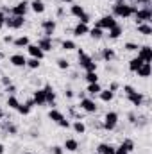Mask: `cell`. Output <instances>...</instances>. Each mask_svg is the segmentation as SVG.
I'll list each match as a JSON object with an SVG mask.
<instances>
[{
    "mask_svg": "<svg viewBox=\"0 0 152 154\" xmlns=\"http://www.w3.org/2000/svg\"><path fill=\"white\" fill-rule=\"evenodd\" d=\"M136 11H138V9H136L134 5H131V4H125V2L118 0V2H116V5L113 7V16H118V18H129V16H132Z\"/></svg>",
    "mask_w": 152,
    "mask_h": 154,
    "instance_id": "1",
    "label": "cell"
},
{
    "mask_svg": "<svg viewBox=\"0 0 152 154\" xmlns=\"http://www.w3.org/2000/svg\"><path fill=\"white\" fill-rule=\"evenodd\" d=\"M79 65H81L86 72H97V63H95L82 48H79Z\"/></svg>",
    "mask_w": 152,
    "mask_h": 154,
    "instance_id": "2",
    "label": "cell"
},
{
    "mask_svg": "<svg viewBox=\"0 0 152 154\" xmlns=\"http://www.w3.org/2000/svg\"><path fill=\"white\" fill-rule=\"evenodd\" d=\"M134 18H136V23H147L152 20V11L150 7H143V9H138L134 13Z\"/></svg>",
    "mask_w": 152,
    "mask_h": 154,
    "instance_id": "3",
    "label": "cell"
},
{
    "mask_svg": "<svg viewBox=\"0 0 152 154\" xmlns=\"http://www.w3.org/2000/svg\"><path fill=\"white\" fill-rule=\"evenodd\" d=\"M25 23V16H5V25L9 29H20Z\"/></svg>",
    "mask_w": 152,
    "mask_h": 154,
    "instance_id": "4",
    "label": "cell"
},
{
    "mask_svg": "<svg viewBox=\"0 0 152 154\" xmlns=\"http://www.w3.org/2000/svg\"><path fill=\"white\" fill-rule=\"evenodd\" d=\"M116 124H118V113L109 111V113L106 115V118H104V129L113 131L114 127H116Z\"/></svg>",
    "mask_w": 152,
    "mask_h": 154,
    "instance_id": "5",
    "label": "cell"
},
{
    "mask_svg": "<svg viewBox=\"0 0 152 154\" xmlns=\"http://www.w3.org/2000/svg\"><path fill=\"white\" fill-rule=\"evenodd\" d=\"M138 57L143 61V63H150L152 61V47L149 45H143L138 48Z\"/></svg>",
    "mask_w": 152,
    "mask_h": 154,
    "instance_id": "6",
    "label": "cell"
},
{
    "mask_svg": "<svg viewBox=\"0 0 152 154\" xmlns=\"http://www.w3.org/2000/svg\"><path fill=\"white\" fill-rule=\"evenodd\" d=\"M27 9H29V2H18L13 9H11V14L13 16H25V13H27Z\"/></svg>",
    "mask_w": 152,
    "mask_h": 154,
    "instance_id": "7",
    "label": "cell"
},
{
    "mask_svg": "<svg viewBox=\"0 0 152 154\" xmlns=\"http://www.w3.org/2000/svg\"><path fill=\"white\" fill-rule=\"evenodd\" d=\"M81 109H84L86 113H95L97 111V104H95V100L93 99H81V106H79Z\"/></svg>",
    "mask_w": 152,
    "mask_h": 154,
    "instance_id": "8",
    "label": "cell"
},
{
    "mask_svg": "<svg viewBox=\"0 0 152 154\" xmlns=\"http://www.w3.org/2000/svg\"><path fill=\"white\" fill-rule=\"evenodd\" d=\"M41 27H43L45 38H52V34H54V31H56V20H45V22L41 23Z\"/></svg>",
    "mask_w": 152,
    "mask_h": 154,
    "instance_id": "9",
    "label": "cell"
},
{
    "mask_svg": "<svg viewBox=\"0 0 152 154\" xmlns=\"http://www.w3.org/2000/svg\"><path fill=\"white\" fill-rule=\"evenodd\" d=\"M116 25V20H114V16H102L100 20H99V23H97V27H100V29H111Z\"/></svg>",
    "mask_w": 152,
    "mask_h": 154,
    "instance_id": "10",
    "label": "cell"
},
{
    "mask_svg": "<svg viewBox=\"0 0 152 154\" xmlns=\"http://www.w3.org/2000/svg\"><path fill=\"white\" fill-rule=\"evenodd\" d=\"M25 48H27V52L31 54V57H36V59H39V61H41V59L45 57V52H43V50L39 48L38 45H31V43H29V45H27Z\"/></svg>",
    "mask_w": 152,
    "mask_h": 154,
    "instance_id": "11",
    "label": "cell"
},
{
    "mask_svg": "<svg viewBox=\"0 0 152 154\" xmlns=\"http://www.w3.org/2000/svg\"><path fill=\"white\" fill-rule=\"evenodd\" d=\"M9 61H11V65L13 66H25L27 65V57L23 56V54H13L11 57H9Z\"/></svg>",
    "mask_w": 152,
    "mask_h": 154,
    "instance_id": "12",
    "label": "cell"
},
{
    "mask_svg": "<svg viewBox=\"0 0 152 154\" xmlns=\"http://www.w3.org/2000/svg\"><path fill=\"white\" fill-rule=\"evenodd\" d=\"M43 91H45V100H47V104H52V106H54V102H56V93H54V88H52L50 84H47V86L43 88Z\"/></svg>",
    "mask_w": 152,
    "mask_h": 154,
    "instance_id": "13",
    "label": "cell"
},
{
    "mask_svg": "<svg viewBox=\"0 0 152 154\" xmlns=\"http://www.w3.org/2000/svg\"><path fill=\"white\" fill-rule=\"evenodd\" d=\"M127 99H129V102H131L132 106H141V104H143V95L138 93V91H132L131 95H127Z\"/></svg>",
    "mask_w": 152,
    "mask_h": 154,
    "instance_id": "14",
    "label": "cell"
},
{
    "mask_svg": "<svg viewBox=\"0 0 152 154\" xmlns=\"http://www.w3.org/2000/svg\"><path fill=\"white\" fill-rule=\"evenodd\" d=\"M90 32V27L86 25V23H77L75 29H74V36H77V38H81V36H84V34H88Z\"/></svg>",
    "mask_w": 152,
    "mask_h": 154,
    "instance_id": "15",
    "label": "cell"
},
{
    "mask_svg": "<svg viewBox=\"0 0 152 154\" xmlns=\"http://www.w3.org/2000/svg\"><path fill=\"white\" fill-rule=\"evenodd\" d=\"M38 47L43 50V52H48V50H52V39L50 38H39L38 39Z\"/></svg>",
    "mask_w": 152,
    "mask_h": 154,
    "instance_id": "16",
    "label": "cell"
},
{
    "mask_svg": "<svg viewBox=\"0 0 152 154\" xmlns=\"http://www.w3.org/2000/svg\"><path fill=\"white\" fill-rule=\"evenodd\" d=\"M32 100H34L36 106H43V104H47V100H45V91H43V90H36Z\"/></svg>",
    "mask_w": 152,
    "mask_h": 154,
    "instance_id": "17",
    "label": "cell"
},
{
    "mask_svg": "<svg viewBox=\"0 0 152 154\" xmlns=\"http://www.w3.org/2000/svg\"><path fill=\"white\" fill-rule=\"evenodd\" d=\"M63 149H66V151H70V152H75L77 149H79V142L74 140V138H68V140H65V147Z\"/></svg>",
    "mask_w": 152,
    "mask_h": 154,
    "instance_id": "18",
    "label": "cell"
},
{
    "mask_svg": "<svg viewBox=\"0 0 152 154\" xmlns=\"http://www.w3.org/2000/svg\"><path fill=\"white\" fill-rule=\"evenodd\" d=\"M138 77H149L150 75V63H143L138 70H136Z\"/></svg>",
    "mask_w": 152,
    "mask_h": 154,
    "instance_id": "19",
    "label": "cell"
},
{
    "mask_svg": "<svg viewBox=\"0 0 152 154\" xmlns=\"http://www.w3.org/2000/svg\"><path fill=\"white\" fill-rule=\"evenodd\" d=\"M97 152L99 154H114V147L109 145V143H100L97 147Z\"/></svg>",
    "mask_w": 152,
    "mask_h": 154,
    "instance_id": "20",
    "label": "cell"
},
{
    "mask_svg": "<svg viewBox=\"0 0 152 154\" xmlns=\"http://www.w3.org/2000/svg\"><path fill=\"white\" fill-rule=\"evenodd\" d=\"M100 100L102 102H111L113 100V97H114V93L111 91V90H100Z\"/></svg>",
    "mask_w": 152,
    "mask_h": 154,
    "instance_id": "21",
    "label": "cell"
},
{
    "mask_svg": "<svg viewBox=\"0 0 152 154\" xmlns=\"http://www.w3.org/2000/svg\"><path fill=\"white\" fill-rule=\"evenodd\" d=\"M31 7H32V11H34L36 14H41V13L45 11V4H43V0H32Z\"/></svg>",
    "mask_w": 152,
    "mask_h": 154,
    "instance_id": "22",
    "label": "cell"
},
{
    "mask_svg": "<svg viewBox=\"0 0 152 154\" xmlns=\"http://www.w3.org/2000/svg\"><path fill=\"white\" fill-rule=\"evenodd\" d=\"M48 118L52 120V122H56V124H59L63 118H65V115L61 113V111H57V109H50V113H48Z\"/></svg>",
    "mask_w": 152,
    "mask_h": 154,
    "instance_id": "23",
    "label": "cell"
},
{
    "mask_svg": "<svg viewBox=\"0 0 152 154\" xmlns=\"http://www.w3.org/2000/svg\"><path fill=\"white\" fill-rule=\"evenodd\" d=\"M122 32H123V29L116 23L114 27H111V29H109V38H111V39H118L120 36H122Z\"/></svg>",
    "mask_w": 152,
    "mask_h": 154,
    "instance_id": "24",
    "label": "cell"
},
{
    "mask_svg": "<svg viewBox=\"0 0 152 154\" xmlns=\"http://www.w3.org/2000/svg\"><path fill=\"white\" fill-rule=\"evenodd\" d=\"M138 32L143 36H150L152 34V27L149 23H138Z\"/></svg>",
    "mask_w": 152,
    "mask_h": 154,
    "instance_id": "25",
    "label": "cell"
},
{
    "mask_svg": "<svg viewBox=\"0 0 152 154\" xmlns=\"http://www.w3.org/2000/svg\"><path fill=\"white\" fill-rule=\"evenodd\" d=\"M141 65H143V61H141L140 57H132V59L129 61V70H131V72H136Z\"/></svg>",
    "mask_w": 152,
    "mask_h": 154,
    "instance_id": "26",
    "label": "cell"
},
{
    "mask_svg": "<svg viewBox=\"0 0 152 154\" xmlns=\"http://www.w3.org/2000/svg\"><path fill=\"white\" fill-rule=\"evenodd\" d=\"M100 90H102V88H100L99 82H91V84H88V90H86V91H88L90 95H99Z\"/></svg>",
    "mask_w": 152,
    "mask_h": 154,
    "instance_id": "27",
    "label": "cell"
},
{
    "mask_svg": "<svg viewBox=\"0 0 152 154\" xmlns=\"http://www.w3.org/2000/svg\"><path fill=\"white\" fill-rule=\"evenodd\" d=\"M70 13H72V14H74L75 18H81V16H82V14H84L86 11L82 9V5H77V4H74V5L70 7Z\"/></svg>",
    "mask_w": 152,
    "mask_h": 154,
    "instance_id": "28",
    "label": "cell"
},
{
    "mask_svg": "<svg viewBox=\"0 0 152 154\" xmlns=\"http://www.w3.org/2000/svg\"><path fill=\"white\" fill-rule=\"evenodd\" d=\"M13 43H14V47L22 48V47H27V45H29V38H27V36H20V38L14 39Z\"/></svg>",
    "mask_w": 152,
    "mask_h": 154,
    "instance_id": "29",
    "label": "cell"
},
{
    "mask_svg": "<svg viewBox=\"0 0 152 154\" xmlns=\"http://www.w3.org/2000/svg\"><path fill=\"white\" fill-rule=\"evenodd\" d=\"M7 106H9L11 109H16V108L20 106V100H18L14 95H9V97H7Z\"/></svg>",
    "mask_w": 152,
    "mask_h": 154,
    "instance_id": "30",
    "label": "cell"
},
{
    "mask_svg": "<svg viewBox=\"0 0 152 154\" xmlns=\"http://www.w3.org/2000/svg\"><path fill=\"white\" fill-rule=\"evenodd\" d=\"M102 59H106V61L114 59V50L113 48H104V50H102Z\"/></svg>",
    "mask_w": 152,
    "mask_h": 154,
    "instance_id": "31",
    "label": "cell"
},
{
    "mask_svg": "<svg viewBox=\"0 0 152 154\" xmlns=\"http://www.w3.org/2000/svg\"><path fill=\"white\" fill-rule=\"evenodd\" d=\"M90 36L93 39H100L102 38V29L100 27H93V29H90Z\"/></svg>",
    "mask_w": 152,
    "mask_h": 154,
    "instance_id": "32",
    "label": "cell"
},
{
    "mask_svg": "<svg viewBox=\"0 0 152 154\" xmlns=\"http://www.w3.org/2000/svg\"><path fill=\"white\" fill-rule=\"evenodd\" d=\"M74 131H75L77 134H82V133L86 131V125H84L81 120H77V122H74Z\"/></svg>",
    "mask_w": 152,
    "mask_h": 154,
    "instance_id": "33",
    "label": "cell"
},
{
    "mask_svg": "<svg viewBox=\"0 0 152 154\" xmlns=\"http://www.w3.org/2000/svg\"><path fill=\"white\" fill-rule=\"evenodd\" d=\"M122 147H123L127 152H131V151H134V142H132V140H123V142H122Z\"/></svg>",
    "mask_w": 152,
    "mask_h": 154,
    "instance_id": "34",
    "label": "cell"
},
{
    "mask_svg": "<svg viewBox=\"0 0 152 154\" xmlns=\"http://www.w3.org/2000/svg\"><path fill=\"white\" fill-rule=\"evenodd\" d=\"M86 81L91 84V82H99V75L97 72H86Z\"/></svg>",
    "mask_w": 152,
    "mask_h": 154,
    "instance_id": "35",
    "label": "cell"
},
{
    "mask_svg": "<svg viewBox=\"0 0 152 154\" xmlns=\"http://www.w3.org/2000/svg\"><path fill=\"white\" fill-rule=\"evenodd\" d=\"M63 48L65 50H74V48H77L75 41H72V39H65L63 41Z\"/></svg>",
    "mask_w": 152,
    "mask_h": 154,
    "instance_id": "36",
    "label": "cell"
},
{
    "mask_svg": "<svg viewBox=\"0 0 152 154\" xmlns=\"http://www.w3.org/2000/svg\"><path fill=\"white\" fill-rule=\"evenodd\" d=\"M25 66H29V68H32V70H36L39 66V59H36V57H31V59H27V65Z\"/></svg>",
    "mask_w": 152,
    "mask_h": 154,
    "instance_id": "37",
    "label": "cell"
},
{
    "mask_svg": "<svg viewBox=\"0 0 152 154\" xmlns=\"http://www.w3.org/2000/svg\"><path fill=\"white\" fill-rule=\"evenodd\" d=\"M16 111H18L20 115H29V113H31V108H29L27 104H20V106L16 108Z\"/></svg>",
    "mask_w": 152,
    "mask_h": 154,
    "instance_id": "38",
    "label": "cell"
},
{
    "mask_svg": "<svg viewBox=\"0 0 152 154\" xmlns=\"http://www.w3.org/2000/svg\"><path fill=\"white\" fill-rule=\"evenodd\" d=\"M57 66H59L61 70H68V66H70V65H68V61H66V59L59 57V59H57Z\"/></svg>",
    "mask_w": 152,
    "mask_h": 154,
    "instance_id": "39",
    "label": "cell"
},
{
    "mask_svg": "<svg viewBox=\"0 0 152 154\" xmlns=\"http://www.w3.org/2000/svg\"><path fill=\"white\" fill-rule=\"evenodd\" d=\"M123 48H125V50H129V52H134V50H138L140 47H138L136 43H125V45H123Z\"/></svg>",
    "mask_w": 152,
    "mask_h": 154,
    "instance_id": "40",
    "label": "cell"
},
{
    "mask_svg": "<svg viewBox=\"0 0 152 154\" xmlns=\"http://www.w3.org/2000/svg\"><path fill=\"white\" fill-rule=\"evenodd\" d=\"M90 20H91V18H90V14H88V13H84V14L79 18V22H81V23H86V25L90 23Z\"/></svg>",
    "mask_w": 152,
    "mask_h": 154,
    "instance_id": "41",
    "label": "cell"
},
{
    "mask_svg": "<svg viewBox=\"0 0 152 154\" xmlns=\"http://www.w3.org/2000/svg\"><path fill=\"white\" fill-rule=\"evenodd\" d=\"M5 129H7V133H11V134H16V131H18L14 124H7V125H5Z\"/></svg>",
    "mask_w": 152,
    "mask_h": 154,
    "instance_id": "42",
    "label": "cell"
},
{
    "mask_svg": "<svg viewBox=\"0 0 152 154\" xmlns=\"http://www.w3.org/2000/svg\"><path fill=\"white\" fill-rule=\"evenodd\" d=\"M123 91H125V95H131V93H132V91H136V90H134L132 86H129V84H125V86H123Z\"/></svg>",
    "mask_w": 152,
    "mask_h": 154,
    "instance_id": "43",
    "label": "cell"
},
{
    "mask_svg": "<svg viewBox=\"0 0 152 154\" xmlns=\"http://www.w3.org/2000/svg\"><path fill=\"white\" fill-rule=\"evenodd\" d=\"M65 151H63V147H59V145H54L52 147V154H63Z\"/></svg>",
    "mask_w": 152,
    "mask_h": 154,
    "instance_id": "44",
    "label": "cell"
},
{
    "mask_svg": "<svg viewBox=\"0 0 152 154\" xmlns=\"http://www.w3.org/2000/svg\"><path fill=\"white\" fill-rule=\"evenodd\" d=\"M114 154H129V152H127V151L120 145V147H114Z\"/></svg>",
    "mask_w": 152,
    "mask_h": 154,
    "instance_id": "45",
    "label": "cell"
},
{
    "mask_svg": "<svg viewBox=\"0 0 152 154\" xmlns=\"http://www.w3.org/2000/svg\"><path fill=\"white\" fill-rule=\"evenodd\" d=\"M59 125H61V127H65V129H68V127H70V122H68L66 118H63V120L59 122Z\"/></svg>",
    "mask_w": 152,
    "mask_h": 154,
    "instance_id": "46",
    "label": "cell"
},
{
    "mask_svg": "<svg viewBox=\"0 0 152 154\" xmlns=\"http://www.w3.org/2000/svg\"><path fill=\"white\" fill-rule=\"evenodd\" d=\"M5 91H7V93H11V95H13V93H14V91H16V88H14V86H13V84H9V86H5Z\"/></svg>",
    "mask_w": 152,
    "mask_h": 154,
    "instance_id": "47",
    "label": "cell"
},
{
    "mask_svg": "<svg viewBox=\"0 0 152 154\" xmlns=\"http://www.w3.org/2000/svg\"><path fill=\"white\" fill-rule=\"evenodd\" d=\"M4 25H5V14H4V13L0 11V29H2Z\"/></svg>",
    "mask_w": 152,
    "mask_h": 154,
    "instance_id": "48",
    "label": "cell"
},
{
    "mask_svg": "<svg viewBox=\"0 0 152 154\" xmlns=\"http://www.w3.org/2000/svg\"><path fill=\"white\" fill-rule=\"evenodd\" d=\"M2 84H4V86H9V84H11V79H9V77H2Z\"/></svg>",
    "mask_w": 152,
    "mask_h": 154,
    "instance_id": "49",
    "label": "cell"
},
{
    "mask_svg": "<svg viewBox=\"0 0 152 154\" xmlns=\"http://www.w3.org/2000/svg\"><path fill=\"white\" fill-rule=\"evenodd\" d=\"M65 97L72 99V97H74V91H72V90H66V91H65Z\"/></svg>",
    "mask_w": 152,
    "mask_h": 154,
    "instance_id": "50",
    "label": "cell"
},
{
    "mask_svg": "<svg viewBox=\"0 0 152 154\" xmlns=\"http://www.w3.org/2000/svg\"><path fill=\"white\" fill-rule=\"evenodd\" d=\"M13 41H14L13 36H5V38H4V43H13Z\"/></svg>",
    "mask_w": 152,
    "mask_h": 154,
    "instance_id": "51",
    "label": "cell"
},
{
    "mask_svg": "<svg viewBox=\"0 0 152 154\" xmlns=\"http://www.w3.org/2000/svg\"><path fill=\"white\" fill-rule=\"evenodd\" d=\"M109 90H111V91H116V90H118V84H116V82H113V84H111V88H109Z\"/></svg>",
    "mask_w": 152,
    "mask_h": 154,
    "instance_id": "52",
    "label": "cell"
},
{
    "mask_svg": "<svg viewBox=\"0 0 152 154\" xmlns=\"http://www.w3.org/2000/svg\"><path fill=\"white\" fill-rule=\"evenodd\" d=\"M138 2H141V4H145V7H149V4H150V0H138Z\"/></svg>",
    "mask_w": 152,
    "mask_h": 154,
    "instance_id": "53",
    "label": "cell"
},
{
    "mask_svg": "<svg viewBox=\"0 0 152 154\" xmlns=\"http://www.w3.org/2000/svg\"><path fill=\"white\" fill-rule=\"evenodd\" d=\"M4 151H5V147H4V145L0 143V154H4Z\"/></svg>",
    "mask_w": 152,
    "mask_h": 154,
    "instance_id": "54",
    "label": "cell"
},
{
    "mask_svg": "<svg viewBox=\"0 0 152 154\" xmlns=\"http://www.w3.org/2000/svg\"><path fill=\"white\" fill-rule=\"evenodd\" d=\"M59 2H65V4H70L72 0H59Z\"/></svg>",
    "mask_w": 152,
    "mask_h": 154,
    "instance_id": "55",
    "label": "cell"
},
{
    "mask_svg": "<svg viewBox=\"0 0 152 154\" xmlns=\"http://www.w3.org/2000/svg\"><path fill=\"white\" fill-rule=\"evenodd\" d=\"M2 118H4V111H2V109H0V120H2Z\"/></svg>",
    "mask_w": 152,
    "mask_h": 154,
    "instance_id": "56",
    "label": "cell"
},
{
    "mask_svg": "<svg viewBox=\"0 0 152 154\" xmlns=\"http://www.w3.org/2000/svg\"><path fill=\"white\" fill-rule=\"evenodd\" d=\"M109 2H118V0H109Z\"/></svg>",
    "mask_w": 152,
    "mask_h": 154,
    "instance_id": "57",
    "label": "cell"
},
{
    "mask_svg": "<svg viewBox=\"0 0 152 154\" xmlns=\"http://www.w3.org/2000/svg\"><path fill=\"white\" fill-rule=\"evenodd\" d=\"M25 154H32V152H25Z\"/></svg>",
    "mask_w": 152,
    "mask_h": 154,
    "instance_id": "58",
    "label": "cell"
},
{
    "mask_svg": "<svg viewBox=\"0 0 152 154\" xmlns=\"http://www.w3.org/2000/svg\"><path fill=\"white\" fill-rule=\"evenodd\" d=\"M0 57H2V52H0Z\"/></svg>",
    "mask_w": 152,
    "mask_h": 154,
    "instance_id": "59",
    "label": "cell"
}]
</instances>
